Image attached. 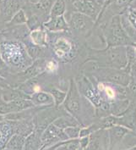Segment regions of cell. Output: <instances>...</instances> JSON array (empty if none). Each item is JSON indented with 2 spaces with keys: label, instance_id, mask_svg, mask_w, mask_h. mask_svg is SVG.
<instances>
[{
  "label": "cell",
  "instance_id": "1",
  "mask_svg": "<svg viewBox=\"0 0 136 150\" xmlns=\"http://www.w3.org/2000/svg\"><path fill=\"white\" fill-rule=\"evenodd\" d=\"M64 9V4L63 2L61 1H58L56 4L55 7H54V9H53V13L54 14H61L63 13Z\"/></svg>",
  "mask_w": 136,
  "mask_h": 150
},
{
  "label": "cell",
  "instance_id": "2",
  "mask_svg": "<svg viewBox=\"0 0 136 150\" xmlns=\"http://www.w3.org/2000/svg\"><path fill=\"white\" fill-rule=\"evenodd\" d=\"M106 93L110 98H113L114 97V92L112 91V89L111 87H106Z\"/></svg>",
  "mask_w": 136,
  "mask_h": 150
},
{
  "label": "cell",
  "instance_id": "3",
  "mask_svg": "<svg viewBox=\"0 0 136 150\" xmlns=\"http://www.w3.org/2000/svg\"><path fill=\"white\" fill-rule=\"evenodd\" d=\"M48 67H49V68H50V70H53V69L55 68V66H54V64H53V63H52V62H50V63H48Z\"/></svg>",
  "mask_w": 136,
  "mask_h": 150
},
{
  "label": "cell",
  "instance_id": "4",
  "mask_svg": "<svg viewBox=\"0 0 136 150\" xmlns=\"http://www.w3.org/2000/svg\"><path fill=\"white\" fill-rule=\"evenodd\" d=\"M39 88H40V87H38V86H36V87H34L35 91H36V92H37V91H39Z\"/></svg>",
  "mask_w": 136,
  "mask_h": 150
}]
</instances>
